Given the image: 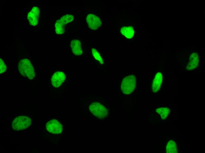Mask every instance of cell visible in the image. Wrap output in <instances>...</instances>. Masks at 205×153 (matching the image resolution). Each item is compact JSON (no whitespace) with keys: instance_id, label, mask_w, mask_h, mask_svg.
I'll list each match as a JSON object with an SVG mask.
<instances>
[{"instance_id":"1","label":"cell","mask_w":205,"mask_h":153,"mask_svg":"<svg viewBox=\"0 0 205 153\" xmlns=\"http://www.w3.org/2000/svg\"><path fill=\"white\" fill-rule=\"evenodd\" d=\"M118 34L125 41H132L136 36V28L133 23H123L118 28Z\"/></svg>"},{"instance_id":"2","label":"cell","mask_w":205,"mask_h":153,"mask_svg":"<svg viewBox=\"0 0 205 153\" xmlns=\"http://www.w3.org/2000/svg\"><path fill=\"white\" fill-rule=\"evenodd\" d=\"M18 70L21 74L32 80L35 76V72L31 61L27 58L23 59L18 63Z\"/></svg>"},{"instance_id":"3","label":"cell","mask_w":205,"mask_h":153,"mask_svg":"<svg viewBox=\"0 0 205 153\" xmlns=\"http://www.w3.org/2000/svg\"><path fill=\"white\" fill-rule=\"evenodd\" d=\"M136 85V80L133 75H129L122 79L120 87L122 92L126 94H129L133 92Z\"/></svg>"},{"instance_id":"4","label":"cell","mask_w":205,"mask_h":153,"mask_svg":"<svg viewBox=\"0 0 205 153\" xmlns=\"http://www.w3.org/2000/svg\"><path fill=\"white\" fill-rule=\"evenodd\" d=\"M89 109L90 112L98 118L102 119L107 117V109L100 103L97 102L92 103L90 105Z\"/></svg>"},{"instance_id":"5","label":"cell","mask_w":205,"mask_h":153,"mask_svg":"<svg viewBox=\"0 0 205 153\" xmlns=\"http://www.w3.org/2000/svg\"><path fill=\"white\" fill-rule=\"evenodd\" d=\"M31 124V120L29 117L21 116L14 119L12 122V127L14 130H19L27 128Z\"/></svg>"},{"instance_id":"6","label":"cell","mask_w":205,"mask_h":153,"mask_svg":"<svg viewBox=\"0 0 205 153\" xmlns=\"http://www.w3.org/2000/svg\"><path fill=\"white\" fill-rule=\"evenodd\" d=\"M86 19L88 27L92 30L97 29L102 24L101 19L100 17L94 14H88Z\"/></svg>"},{"instance_id":"7","label":"cell","mask_w":205,"mask_h":153,"mask_svg":"<svg viewBox=\"0 0 205 153\" xmlns=\"http://www.w3.org/2000/svg\"><path fill=\"white\" fill-rule=\"evenodd\" d=\"M40 13L39 8L36 6H34L28 13L27 18L31 25L35 26L37 24Z\"/></svg>"},{"instance_id":"8","label":"cell","mask_w":205,"mask_h":153,"mask_svg":"<svg viewBox=\"0 0 205 153\" xmlns=\"http://www.w3.org/2000/svg\"><path fill=\"white\" fill-rule=\"evenodd\" d=\"M47 130L50 132L57 134L60 133L62 131V124L57 120L52 119L46 125Z\"/></svg>"},{"instance_id":"9","label":"cell","mask_w":205,"mask_h":153,"mask_svg":"<svg viewBox=\"0 0 205 153\" xmlns=\"http://www.w3.org/2000/svg\"><path fill=\"white\" fill-rule=\"evenodd\" d=\"M65 79V74L62 71H56L52 75L51 80L52 84L54 87H59Z\"/></svg>"},{"instance_id":"10","label":"cell","mask_w":205,"mask_h":153,"mask_svg":"<svg viewBox=\"0 0 205 153\" xmlns=\"http://www.w3.org/2000/svg\"><path fill=\"white\" fill-rule=\"evenodd\" d=\"M70 46L72 52L76 55H80L82 53L81 43L79 40H72L71 42Z\"/></svg>"},{"instance_id":"11","label":"cell","mask_w":205,"mask_h":153,"mask_svg":"<svg viewBox=\"0 0 205 153\" xmlns=\"http://www.w3.org/2000/svg\"><path fill=\"white\" fill-rule=\"evenodd\" d=\"M162 76L160 72H158L155 75L152 83V88L153 92H157L161 88L162 82Z\"/></svg>"},{"instance_id":"12","label":"cell","mask_w":205,"mask_h":153,"mask_svg":"<svg viewBox=\"0 0 205 153\" xmlns=\"http://www.w3.org/2000/svg\"><path fill=\"white\" fill-rule=\"evenodd\" d=\"M65 25L59 19L57 20L55 24V29L56 33L58 34H62L65 31Z\"/></svg>"},{"instance_id":"13","label":"cell","mask_w":205,"mask_h":153,"mask_svg":"<svg viewBox=\"0 0 205 153\" xmlns=\"http://www.w3.org/2000/svg\"><path fill=\"white\" fill-rule=\"evenodd\" d=\"M91 50L92 55L95 59L100 64H103L104 61L103 58L97 49L94 48H93Z\"/></svg>"},{"instance_id":"14","label":"cell","mask_w":205,"mask_h":153,"mask_svg":"<svg viewBox=\"0 0 205 153\" xmlns=\"http://www.w3.org/2000/svg\"><path fill=\"white\" fill-rule=\"evenodd\" d=\"M59 19L64 24L66 25L73 21L74 16L72 15L67 14L63 16Z\"/></svg>"},{"instance_id":"15","label":"cell","mask_w":205,"mask_h":153,"mask_svg":"<svg viewBox=\"0 0 205 153\" xmlns=\"http://www.w3.org/2000/svg\"><path fill=\"white\" fill-rule=\"evenodd\" d=\"M7 70V66L4 60L1 58L0 59V73H5Z\"/></svg>"},{"instance_id":"16","label":"cell","mask_w":205,"mask_h":153,"mask_svg":"<svg viewBox=\"0 0 205 153\" xmlns=\"http://www.w3.org/2000/svg\"><path fill=\"white\" fill-rule=\"evenodd\" d=\"M168 139H171V138H168V139H167V140H168Z\"/></svg>"},{"instance_id":"17","label":"cell","mask_w":205,"mask_h":153,"mask_svg":"<svg viewBox=\"0 0 205 153\" xmlns=\"http://www.w3.org/2000/svg\"><path fill=\"white\" fill-rule=\"evenodd\" d=\"M161 105H164V104H161Z\"/></svg>"},{"instance_id":"18","label":"cell","mask_w":205,"mask_h":153,"mask_svg":"<svg viewBox=\"0 0 205 153\" xmlns=\"http://www.w3.org/2000/svg\"><path fill=\"white\" fill-rule=\"evenodd\" d=\"M156 114V115H158V114Z\"/></svg>"},{"instance_id":"19","label":"cell","mask_w":205,"mask_h":153,"mask_svg":"<svg viewBox=\"0 0 205 153\" xmlns=\"http://www.w3.org/2000/svg\"><path fill=\"white\" fill-rule=\"evenodd\" d=\"M178 146H179V143H178Z\"/></svg>"},{"instance_id":"20","label":"cell","mask_w":205,"mask_h":153,"mask_svg":"<svg viewBox=\"0 0 205 153\" xmlns=\"http://www.w3.org/2000/svg\"><path fill=\"white\" fill-rule=\"evenodd\" d=\"M166 104V105H168V104Z\"/></svg>"},{"instance_id":"21","label":"cell","mask_w":205,"mask_h":153,"mask_svg":"<svg viewBox=\"0 0 205 153\" xmlns=\"http://www.w3.org/2000/svg\"><path fill=\"white\" fill-rule=\"evenodd\" d=\"M178 137V139H179V137Z\"/></svg>"},{"instance_id":"22","label":"cell","mask_w":205,"mask_h":153,"mask_svg":"<svg viewBox=\"0 0 205 153\" xmlns=\"http://www.w3.org/2000/svg\"></svg>"},{"instance_id":"23","label":"cell","mask_w":205,"mask_h":153,"mask_svg":"<svg viewBox=\"0 0 205 153\" xmlns=\"http://www.w3.org/2000/svg\"><path fill=\"white\" fill-rule=\"evenodd\" d=\"M156 118H158V117H156Z\"/></svg>"},{"instance_id":"24","label":"cell","mask_w":205,"mask_h":153,"mask_svg":"<svg viewBox=\"0 0 205 153\" xmlns=\"http://www.w3.org/2000/svg\"><path fill=\"white\" fill-rule=\"evenodd\" d=\"M176 142H177V141H176Z\"/></svg>"}]
</instances>
